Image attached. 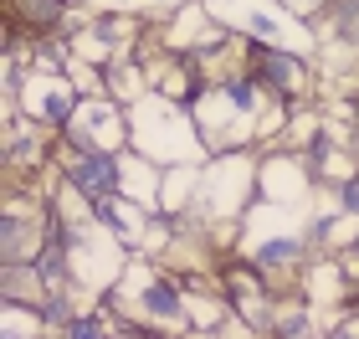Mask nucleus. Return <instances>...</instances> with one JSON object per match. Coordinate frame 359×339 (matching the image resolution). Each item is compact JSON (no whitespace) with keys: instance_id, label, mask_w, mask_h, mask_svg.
<instances>
[{"instance_id":"1","label":"nucleus","mask_w":359,"mask_h":339,"mask_svg":"<svg viewBox=\"0 0 359 339\" xmlns=\"http://www.w3.org/2000/svg\"><path fill=\"white\" fill-rule=\"evenodd\" d=\"M128 128H134V144L128 149L159 159V165H201L210 159L201 124H195V108L165 98V93H144L139 103H128Z\"/></svg>"},{"instance_id":"2","label":"nucleus","mask_w":359,"mask_h":339,"mask_svg":"<svg viewBox=\"0 0 359 339\" xmlns=\"http://www.w3.org/2000/svg\"><path fill=\"white\" fill-rule=\"evenodd\" d=\"M257 206V149H221L201 165L195 211L205 221H241Z\"/></svg>"},{"instance_id":"3","label":"nucleus","mask_w":359,"mask_h":339,"mask_svg":"<svg viewBox=\"0 0 359 339\" xmlns=\"http://www.w3.org/2000/svg\"><path fill=\"white\" fill-rule=\"evenodd\" d=\"M236 52L241 62L257 72V83H262L272 98H292V103H308L313 93L323 88V77L318 67L308 62L303 52H292V46H267V41H257V36H241L236 31Z\"/></svg>"},{"instance_id":"4","label":"nucleus","mask_w":359,"mask_h":339,"mask_svg":"<svg viewBox=\"0 0 359 339\" xmlns=\"http://www.w3.org/2000/svg\"><path fill=\"white\" fill-rule=\"evenodd\" d=\"M318 190L323 185L313 180L303 149H287V144L257 149V201H272L277 211H308V201Z\"/></svg>"},{"instance_id":"5","label":"nucleus","mask_w":359,"mask_h":339,"mask_svg":"<svg viewBox=\"0 0 359 339\" xmlns=\"http://www.w3.org/2000/svg\"><path fill=\"white\" fill-rule=\"evenodd\" d=\"M67 149H128L134 144V128H128V103H118L113 93H93V98L77 103V119L57 134Z\"/></svg>"},{"instance_id":"6","label":"nucleus","mask_w":359,"mask_h":339,"mask_svg":"<svg viewBox=\"0 0 359 339\" xmlns=\"http://www.w3.org/2000/svg\"><path fill=\"white\" fill-rule=\"evenodd\" d=\"M15 103H21V113L31 124L52 128V134H62L72 119H77V103H83V93L72 88L67 72H41V67H26L21 72V88H15Z\"/></svg>"},{"instance_id":"7","label":"nucleus","mask_w":359,"mask_h":339,"mask_svg":"<svg viewBox=\"0 0 359 339\" xmlns=\"http://www.w3.org/2000/svg\"><path fill=\"white\" fill-rule=\"evenodd\" d=\"M52 288H46L36 262H0V298L6 303H41Z\"/></svg>"},{"instance_id":"8","label":"nucleus","mask_w":359,"mask_h":339,"mask_svg":"<svg viewBox=\"0 0 359 339\" xmlns=\"http://www.w3.org/2000/svg\"><path fill=\"white\" fill-rule=\"evenodd\" d=\"M226 26H236L241 36H257V41H267V46H287V26H283V15L267 11V6H241L236 15H226Z\"/></svg>"},{"instance_id":"9","label":"nucleus","mask_w":359,"mask_h":339,"mask_svg":"<svg viewBox=\"0 0 359 339\" xmlns=\"http://www.w3.org/2000/svg\"><path fill=\"white\" fill-rule=\"evenodd\" d=\"M6 11H15L31 31H36V36H52V31L67 26L72 0H6Z\"/></svg>"},{"instance_id":"10","label":"nucleus","mask_w":359,"mask_h":339,"mask_svg":"<svg viewBox=\"0 0 359 339\" xmlns=\"http://www.w3.org/2000/svg\"><path fill=\"white\" fill-rule=\"evenodd\" d=\"M36 334H52L41 319V303H6L0 298V339H36Z\"/></svg>"},{"instance_id":"11","label":"nucleus","mask_w":359,"mask_h":339,"mask_svg":"<svg viewBox=\"0 0 359 339\" xmlns=\"http://www.w3.org/2000/svg\"><path fill=\"white\" fill-rule=\"evenodd\" d=\"M62 339H113V314L103 309V303H93V309H83L67 324V334Z\"/></svg>"},{"instance_id":"12","label":"nucleus","mask_w":359,"mask_h":339,"mask_svg":"<svg viewBox=\"0 0 359 339\" xmlns=\"http://www.w3.org/2000/svg\"><path fill=\"white\" fill-rule=\"evenodd\" d=\"M334 201H339V211H349V216L359 221V165H354L344 180L334 185Z\"/></svg>"},{"instance_id":"13","label":"nucleus","mask_w":359,"mask_h":339,"mask_svg":"<svg viewBox=\"0 0 359 339\" xmlns=\"http://www.w3.org/2000/svg\"><path fill=\"white\" fill-rule=\"evenodd\" d=\"M277 11H287V15H298V21L308 26V15L313 11H323V6H334V0H272Z\"/></svg>"},{"instance_id":"14","label":"nucleus","mask_w":359,"mask_h":339,"mask_svg":"<svg viewBox=\"0 0 359 339\" xmlns=\"http://www.w3.org/2000/svg\"><path fill=\"white\" fill-rule=\"evenodd\" d=\"M339 257H344V267L354 272V278H359V226H354V237H349V247L344 252H339Z\"/></svg>"},{"instance_id":"15","label":"nucleus","mask_w":359,"mask_h":339,"mask_svg":"<svg viewBox=\"0 0 359 339\" xmlns=\"http://www.w3.org/2000/svg\"><path fill=\"white\" fill-rule=\"evenodd\" d=\"M113 6H134V0H113Z\"/></svg>"}]
</instances>
